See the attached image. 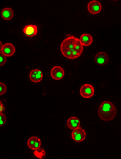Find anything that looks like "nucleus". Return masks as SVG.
<instances>
[{
    "label": "nucleus",
    "instance_id": "11",
    "mask_svg": "<svg viewBox=\"0 0 121 159\" xmlns=\"http://www.w3.org/2000/svg\"><path fill=\"white\" fill-rule=\"evenodd\" d=\"M2 52L6 57L12 56L16 52L15 46H13L12 43H7L3 46V48H2Z\"/></svg>",
    "mask_w": 121,
    "mask_h": 159
},
{
    "label": "nucleus",
    "instance_id": "2",
    "mask_svg": "<svg viewBox=\"0 0 121 159\" xmlns=\"http://www.w3.org/2000/svg\"><path fill=\"white\" fill-rule=\"evenodd\" d=\"M117 109L115 106L109 101H104L98 109V114L101 119L110 121L116 116Z\"/></svg>",
    "mask_w": 121,
    "mask_h": 159
},
{
    "label": "nucleus",
    "instance_id": "19",
    "mask_svg": "<svg viewBox=\"0 0 121 159\" xmlns=\"http://www.w3.org/2000/svg\"><path fill=\"white\" fill-rule=\"evenodd\" d=\"M4 110H5V107L3 105V104H2V105H0V112H3Z\"/></svg>",
    "mask_w": 121,
    "mask_h": 159
},
{
    "label": "nucleus",
    "instance_id": "4",
    "mask_svg": "<svg viewBox=\"0 0 121 159\" xmlns=\"http://www.w3.org/2000/svg\"><path fill=\"white\" fill-rule=\"evenodd\" d=\"M85 138H86V133L80 126L73 130L72 133V138L74 141L80 142L83 141Z\"/></svg>",
    "mask_w": 121,
    "mask_h": 159
},
{
    "label": "nucleus",
    "instance_id": "13",
    "mask_svg": "<svg viewBox=\"0 0 121 159\" xmlns=\"http://www.w3.org/2000/svg\"><path fill=\"white\" fill-rule=\"evenodd\" d=\"M80 125V121L77 117H70L67 121L68 127L72 130L78 128Z\"/></svg>",
    "mask_w": 121,
    "mask_h": 159
},
{
    "label": "nucleus",
    "instance_id": "5",
    "mask_svg": "<svg viewBox=\"0 0 121 159\" xmlns=\"http://www.w3.org/2000/svg\"><path fill=\"white\" fill-rule=\"evenodd\" d=\"M87 9L92 14H98L101 10V4L99 2L93 0L88 4Z\"/></svg>",
    "mask_w": 121,
    "mask_h": 159
},
{
    "label": "nucleus",
    "instance_id": "14",
    "mask_svg": "<svg viewBox=\"0 0 121 159\" xmlns=\"http://www.w3.org/2000/svg\"><path fill=\"white\" fill-rule=\"evenodd\" d=\"M13 16H14V13H13V11L10 9V8H6L2 10V17L3 19L6 20H12L13 18Z\"/></svg>",
    "mask_w": 121,
    "mask_h": 159
},
{
    "label": "nucleus",
    "instance_id": "15",
    "mask_svg": "<svg viewBox=\"0 0 121 159\" xmlns=\"http://www.w3.org/2000/svg\"><path fill=\"white\" fill-rule=\"evenodd\" d=\"M34 155H35V156H36L37 158H38L43 159L45 157L46 153H45V149H44L43 148L39 147V148H37V149L35 150Z\"/></svg>",
    "mask_w": 121,
    "mask_h": 159
},
{
    "label": "nucleus",
    "instance_id": "9",
    "mask_svg": "<svg viewBox=\"0 0 121 159\" xmlns=\"http://www.w3.org/2000/svg\"><path fill=\"white\" fill-rule=\"evenodd\" d=\"M27 146L32 150L37 149V148L40 147L41 146V140L40 138H38L37 137H31L28 139L27 140Z\"/></svg>",
    "mask_w": 121,
    "mask_h": 159
},
{
    "label": "nucleus",
    "instance_id": "12",
    "mask_svg": "<svg viewBox=\"0 0 121 159\" xmlns=\"http://www.w3.org/2000/svg\"><path fill=\"white\" fill-rule=\"evenodd\" d=\"M80 42L83 46H88L92 43L93 38L90 34H83L80 39Z\"/></svg>",
    "mask_w": 121,
    "mask_h": 159
},
{
    "label": "nucleus",
    "instance_id": "7",
    "mask_svg": "<svg viewBox=\"0 0 121 159\" xmlns=\"http://www.w3.org/2000/svg\"><path fill=\"white\" fill-rule=\"evenodd\" d=\"M25 35L28 37H33L36 36L38 32L37 26L35 25H27L25 26L23 30Z\"/></svg>",
    "mask_w": 121,
    "mask_h": 159
},
{
    "label": "nucleus",
    "instance_id": "8",
    "mask_svg": "<svg viewBox=\"0 0 121 159\" xmlns=\"http://www.w3.org/2000/svg\"><path fill=\"white\" fill-rule=\"evenodd\" d=\"M43 78V74L40 70H33L30 73V79L34 83H39Z\"/></svg>",
    "mask_w": 121,
    "mask_h": 159
},
{
    "label": "nucleus",
    "instance_id": "20",
    "mask_svg": "<svg viewBox=\"0 0 121 159\" xmlns=\"http://www.w3.org/2000/svg\"><path fill=\"white\" fill-rule=\"evenodd\" d=\"M3 43H2V42L0 41V52H2V48H3Z\"/></svg>",
    "mask_w": 121,
    "mask_h": 159
},
{
    "label": "nucleus",
    "instance_id": "16",
    "mask_svg": "<svg viewBox=\"0 0 121 159\" xmlns=\"http://www.w3.org/2000/svg\"><path fill=\"white\" fill-rule=\"evenodd\" d=\"M7 62V57L4 55L2 53V52H0V67L3 66Z\"/></svg>",
    "mask_w": 121,
    "mask_h": 159
},
{
    "label": "nucleus",
    "instance_id": "6",
    "mask_svg": "<svg viewBox=\"0 0 121 159\" xmlns=\"http://www.w3.org/2000/svg\"><path fill=\"white\" fill-rule=\"evenodd\" d=\"M51 76L55 80H60L64 76L65 72L64 69L61 67L59 66H56L54 67L51 70L50 72Z\"/></svg>",
    "mask_w": 121,
    "mask_h": 159
},
{
    "label": "nucleus",
    "instance_id": "10",
    "mask_svg": "<svg viewBox=\"0 0 121 159\" xmlns=\"http://www.w3.org/2000/svg\"><path fill=\"white\" fill-rule=\"evenodd\" d=\"M95 62L99 65H104L109 60V56L105 52H99L95 56Z\"/></svg>",
    "mask_w": 121,
    "mask_h": 159
},
{
    "label": "nucleus",
    "instance_id": "3",
    "mask_svg": "<svg viewBox=\"0 0 121 159\" xmlns=\"http://www.w3.org/2000/svg\"><path fill=\"white\" fill-rule=\"evenodd\" d=\"M80 93L81 96L84 98H90L94 95V89L92 85L84 84L82 86L80 90Z\"/></svg>",
    "mask_w": 121,
    "mask_h": 159
},
{
    "label": "nucleus",
    "instance_id": "17",
    "mask_svg": "<svg viewBox=\"0 0 121 159\" xmlns=\"http://www.w3.org/2000/svg\"><path fill=\"white\" fill-rule=\"evenodd\" d=\"M7 121V118L6 116L2 113L0 112V126H2L5 124V123Z\"/></svg>",
    "mask_w": 121,
    "mask_h": 159
},
{
    "label": "nucleus",
    "instance_id": "18",
    "mask_svg": "<svg viewBox=\"0 0 121 159\" xmlns=\"http://www.w3.org/2000/svg\"><path fill=\"white\" fill-rule=\"evenodd\" d=\"M7 91V86L4 83L0 82V95H4Z\"/></svg>",
    "mask_w": 121,
    "mask_h": 159
},
{
    "label": "nucleus",
    "instance_id": "21",
    "mask_svg": "<svg viewBox=\"0 0 121 159\" xmlns=\"http://www.w3.org/2000/svg\"><path fill=\"white\" fill-rule=\"evenodd\" d=\"M2 105V103L1 101H0V105Z\"/></svg>",
    "mask_w": 121,
    "mask_h": 159
},
{
    "label": "nucleus",
    "instance_id": "1",
    "mask_svg": "<svg viewBox=\"0 0 121 159\" xmlns=\"http://www.w3.org/2000/svg\"><path fill=\"white\" fill-rule=\"evenodd\" d=\"M60 51L64 56L67 58L76 59L82 55L83 46L81 44L78 38L74 36H69L62 42Z\"/></svg>",
    "mask_w": 121,
    "mask_h": 159
}]
</instances>
